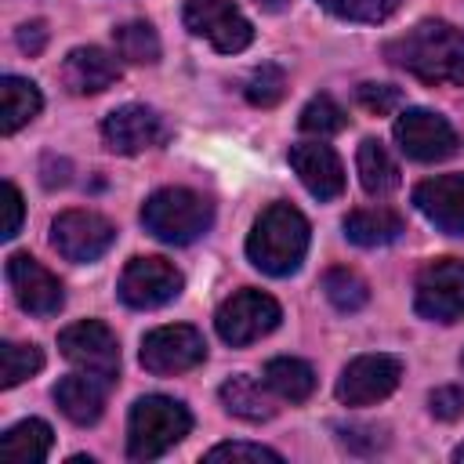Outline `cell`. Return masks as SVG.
<instances>
[{
  "label": "cell",
  "instance_id": "1",
  "mask_svg": "<svg viewBox=\"0 0 464 464\" xmlns=\"http://www.w3.org/2000/svg\"><path fill=\"white\" fill-rule=\"evenodd\" d=\"M384 58L424 83L464 87V33L450 22H417L413 29L384 44Z\"/></svg>",
  "mask_w": 464,
  "mask_h": 464
},
{
  "label": "cell",
  "instance_id": "2",
  "mask_svg": "<svg viewBox=\"0 0 464 464\" xmlns=\"http://www.w3.org/2000/svg\"><path fill=\"white\" fill-rule=\"evenodd\" d=\"M308 254V221L290 203H272L261 210L246 236V257L265 276H290Z\"/></svg>",
  "mask_w": 464,
  "mask_h": 464
},
{
  "label": "cell",
  "instance_id": "3",
  "mask_svg": "<svg viewBox=\"0 0 464 464\" xmlns=\"http://www.w3.org/2000/svg\"><path fill=\"white\" fill-rule=\"evenodd\" d=\"M192 431V413L170 395H141L127 417V457L156 460Z\"/></svg>",
  "mask_w": 464,
  "mask_h": 464
},
{
  "label": "cell",
  "instance_id": "4",
  "mask_svg": "<svg viewBox=\"0 0 464 464\" xmlns=\"http://www.w3.org/2000/svg\"><path fill=\"white\" fill-rule=\"evenodd\" d=\"M141 225L149 236H156L160 243L170 246H185L196 243L203 232H210L214 225V207L207 196L192 192V188H160L141 203Z\"/></svg>",
  "mask_w": 464,
  "mask_h": 464
},
{
  "label": "cell",
  "instance_id": "5",
  "mask_svg": "<svg viewBox=\"0 0 464 464\" xmlns=\"http://www.w3.org/2000/svg\"><path fill=\"white\" fill-rule=\"evenodd\" d=\"M181 18L192 36L207 40L221 54H239L254 40V25L232 0H185Z\"/></svg>",
  "mask_w": 464,
  "mask_h": 464
},
{
  "label": "cell",
  "instance_id": "6",
  "mask_svg": "<svg viewBox=\"0 0 464 464\" xmlns=\"http://www.w3.org/2000/svg\"><path fill=\"white\" fill-rule=\"evenodd\" d=\"M279 319H283V312H279L276 297H268L261 290H239V294L221 301L214 326H218V337L225 344L243 348V344H254L265 334H272L279 326Z\"/></svg>",
  "mask_w": 464,
  "mask_h": 464
},
{
  "label": "cell",
  "instance_id": "7",
  "mask_svg": "<svg viewBox=\"0 0 464 464\" xmlns=\"http://www.w3.org/2000/svg\"><path fill=\"white\" fill-rule=\"evenodd\" d=\"M413 308L431 323H457L464 315V261L439 257L420 268L413 286Z\"/></svg>",
  "mask_w": 464,
  "mask_h": 464
},
{
  "label": "cell",
  "instance_id": "8",
  "mask_svg": "<svg viewBox=\"0 0 464 464\" xmlns=\"http://www.w3.org/2000/svg\"><path fill=\"white\" fill-rule=\"evenodd\" d=\"M58 348H62V355L76 366V370H83V373H94V377H102V381H116V373H120V341H116V334L105 326V323H98V319H80V323H72V326H65L62 334H58Z\"/></svg>",
  "mask_w": 464,
  "mask_h": 464
},
{
  "label": "cell",
  "instance_id": "9",
  "mask_svg": "<svg viewBox=\"0 0 464 464\" xmlns=\"http://www.w3.org/2000/svg\"><path fill=\"white\" fill-rule=\"evenodd\" d=\"M141 366L156 377H170V373H185L196 370L207 359V341L196 326H156L152 334L141 337V352H138Z\"/></svg>",
  "mask_w": 464,
  "mask_h": 464
},
{
  "label": "cell",
  "instance_id": "10",
  "mask_svg": "<svg viewBox=\"0 0 464 464\" xmlns=\"http://www.w3.org/2000/svg\"><path fill=\"white\" fill-rule=\"evenodd\" d=\"M112 243H116V225L94 210H65L51 221V246L72 265L98 261Z\"/></svg>",
  "mask_w": 464,
  "mask_h": 464
},
{
  "label": "cell",
  "instance_id": "11",
  "mask_svg": "<svg viewBox=\"0 0 464 464\" xmlns=\"http://www.w3.org/2000/svg\"><path fill=\"white\" fill-rule=\"evenodd\" d=\"M395 141L402 156L417 163H439L460 149V134L453 130V123L431 109H406L395 120Z\"/></svg>",
  "mask_w": 464,
  "mask_h": 464
},
{
  "label": "cell",
  "instance_id": "12",
  "mask_svg": "<svg viewBox=\"0 0 464 464\" xmlns=\"http://www.w3.org/2000/svg\"><path fill=\"white\" fill-rule=\"evenodd\" d=\"M185 279L167 257H134L120 276V301L127 308H160L181 294Z\"/></svg>",
  "mask_w": 464,
  "mask_h": 464
},
{
  "label": "cell",
  "instance_id": "13",
  "mask_svg": "<svg viewBox=\"0 0 464 464\" xmlns=\"http://www.w3.org/2000/svg\"><path fill=\"white\" fill-rule=\"evenodd\" d=\"M402 381V362L395 355H359L337 377V399L344 406H370L388 399Z\"/></svg>",
  "mask_w": 464,
  "mask_h": 464
},
{
  "label": "cell",
  "instance_id": "14",
  "mask_svg": "<svg viewBox=\"0 0 464 464\" xmlns=\"http://www.w3.org/2000/svg\"><path fill=\"white\" fill-rule=\"evenodd\" d=\"M7 283L14 290V301L22 312L29 315H58L65 304V290L58 283V276H51L36 257L29 254H11L7 257Z\"/></svg>",
  "mask_w": 464,
  "mask_h": 464
},
{
  "label": "cell",
  "instance_id": "15",
  "mask_svg": "<svg viewBox=\"0 0 464 464\" xmlns=\"http://www.w3.org/2000/svg\"><path fill=\"white\" fill-rule=\"evenodd\" d=\"M102 138H105L109 152L134 156V152H145V149L167 141V123L149 105H120L102 120Z\"/></svg>",
  "mask_w": 464,
  "mask_h": 464
},
{
  "label": "cell",
  "instance_id": "16",
  "mask_svg": "<svg viewBox=\"0 0 464 464\" xmlns=\"http://www.w3.org/2000/svg\"><path fill=\"white\" fill-rule=\"evenodd\" d=\"M413 207L446 236H464V174H439L413 188Z\"/></svg>",
  "mask_w": 464,
  "mask_h": 464
},
{
  "label": "cell",
  "instance_id": "17",
  "mask_svg": "<svg viewBox=\"0 0 464 464\" xmlns=\"http://www.w3.org/2000/svg\"><path fill=\"white\" fill-rule=\"evenodd\" d=\"M290 167L301 178V185L315 196V199H337L344 192V167L337 160V152L330 145L319 141H297L290 145Z\"/></svg>",
  "mask_w": 464,
  "mask_h": 464
},
{
  "label": "cell",
  "instance_id": "18",
  "mask_svg": "<svg viewBox=\"0 0 464 464\" xmlns=\"http://www.w3.org/2000/svg\"><path fill=\"white\" fill-rule=\"evenodd\" d=\"M120 80V62L105 47H72L62 62V83L69 94H102Z\"/></svg>",
  "mask_w": 464,
  "mask_h": 464
},
{
  "label": "cell",
  "instance_id": "19",
  "mask_svg": "<svg viewBox=\"0 0 464 464\" xmlns=\"http://www.w3.org/2000/svg\"><path fill=\"white\" fill-rule=\"evenodd\" d=\"M105 388H109V381L80 370L54 384V402L72 424H94L105 410Z\"/></svg>",
  "mask_w": 464,
  "mask_h": 464
},
{
  "label": "cell",
  "instance_id": "20",
  "mask_svg": "<svg viewBox=\"0 0 464 464\" xmlns=\"http://www.w3.org/2000/svg\"><path fill=\"white\" fill-rule=\"evenodd\" d=\"M268 392H272V388L261 384V381H254L250 373H236V377H228V381L221 384V406H225L232 417L257 424V420L276 417V402H272Z\"/></svg>",
  "mask_w": 464,
  "mask_h": 464
},
{
  "label": "cell",
  "instance_id": "21",
  "mask_svg": "<svg viewBox=\"0 0 464 464\" xmlns=\"http://www.w3.org/2000/svg\"><path fill=\"white\" fill-rule=\"evenodd\" d=\"M402 232H406V225L392 207H359L344 218V236L355 246H388Z\"/></svg>",
  "mask_w": 464,
  "mask_h": 464
},
{
  "label": "cell",
  "instance_id": "22",
  "mask_svg": "<svg viewBox=\"0 0 464 464\" xmlns=\"http://www.w3.org/2000/svg\"><path fill=\"white\" fill-rule=\"evenodd\" d=\"M355 170H359V181L366 188V196H392L402 181L399 174V163L392 160V152L377 141V138H366L359 141V152H355Z\"/></svg>",
  "mask_w": 464,
  "mask_h": 464
},
{
  "label": "cell",
  "instance_id": "23",
  "mask_svg": "<svg viewBox=\"0 0 464 464\" xmlns=\"http://www.w3.org/2000/svg\"><path fill=\"white\" fill-rule=\"evenodd\" d=\"M265 384L272 388L276 399L283 402H304L315 392V370L304 359L294 355H276L265 362Z\"/></svg>",
  "mask_w": 464,
  "mask_h": 464
},
{
  "label": "cell",
  "instance_id": "24",
  "mask_svg": "<svg viewBox=\"0 0 464 464\" xmlns=\"http://www.w3.org/2000/svg\"><path fill=\"white\" fill-rule=\"evenodd\" d=\"M44 98L33 80L25 76H4L0 80V134H14L40 112Z\"/></svg>",
  "mask_w": 464,
  "mask_h": 464
},
{
  "label": "cell",
  "instance_id": "25",
  "mask_svg": "<svg viewBox=\"0 0 464 464\" xmlns=\"http://www.w3.org/2000/svg\"><path fill=\"white\" fill-rule=\"evenodd\" d=\"M54 446V435H51V424L40 420V417H29V420H18L4 431L0 439V457L4 460H44Z\"/></svg>",
  "mask_w": 464,
  "mask_h": 464
},
{
  "label": "cell",
  "instance_id": "26",
  "mask_svg": "<svg viewBox=\"0 0 464 464\" xmlns=\"http://www.w3.org/2000/svg\"><path fill=\"white\" fill-rule=\"evenodd\" d=\"M116 54L134 65H156L160 62V36L149 22H123L112 29Z\"/></svg>",
  "mask_w": 464,
  "mask_h": 464
},
{
  "label": "cell",
  "instance_id": "27",
  "mask_svg": "<svg viewBox=\"0 0 464 464\" xmlns=\"http://www.w3.org/2000/svg\"><path fill=\"white\" fill-rule=\"evenodd\" d=\"M323 294L337 312H359L370 301V286L362 283V276H355L352 268H326L323 276Z\"/></svg>",
  "mask_w": 464,
  "mask_h": 464
},
{
  "label": "cell",
  "instance_id": "28",
  "mask_svg": "<svg viewBox=\"0 0 464 464\" xmlns=\"http://www.w3.org/2000/svg\"><path fill=\"white\" fill-rule=\"evenodd\" d=\"M40 366H44V352L36 344H22V341H4L0 344V384L4 388L22 384Z\"/></svg>",
  "mask_w": 464,
  "mask_h": 464
},
{
  "label": "cell",
  "instance_id": "29",
  "mask_svg": "<svg viewBox=\"0 0 464 464\" xmlns=\"http://www.w3.org/2000/svg\"><path fill=\"white\" fill-rule=\"evenodd\" d=\"M301 130L304 134H315V138H330V134H337V130H344V123H348V116H344V109L330 98V94H315L304 109H301Z\"/></svg>",
  "mask_w": 464,
  "mask_h": 464
},
{
  "label": "cell",
  "instance_id": "30",
  "mask_svg": "<svg viewBox=\"0 0 464 464\" xmlns=\"http://www.w3.org/2000/svg\"><path fill=\"white\" fill-rule=\"evenodd\" d=\"M243 94H246V102H250V105L272 109V105H279V102H283V94H286V72H283L279 65L265 62V65H257V69L250 72V80H246Z\"/></svg>",
  "mask_w": 464,
  "mask_h": 464
},
{
  "label": "cell",
  "instance_id": "31",
  "mask_svg": "<svg viewBox=\"0 0 464 464\" xmlns=\"http://www.w3.org/2000/svg\"><path fill=\"white\" fill-rule=\"evenodd\" d=\"M399 4L402 0H319V7H326L330 14L344 22H366V25L388 22L399 11Z\"/></svg>",
  "mask_w": 464,
  "mask_h": 464
},
{
  "label": "cell",
  "instance_id": "32",
  "mask_svg": "<svg viewBox=\"0 0 464 464\" xmlns=\"http://www.w3.org/2000/svg\"><path fill=\"white\" fill-rule=\"evenodd\" d=\"M337 442L344 450H352V453L370 457V453L388 446V428H381V424H341L337 428Z\"/></svg>",
  "mask_w": 464,
  "mask_h": 464
},
{
  "label": "cell",
  "instance_id": "33",
  "mask_svg": "<svg viewBox=\"0 0 464 464\" xmlns=\"http://www.w3.org/2000/svg\"><path fill=\"white\" fill-rule=\"evenodd\" d=\"M355 102L373 116H388V112H395L402 105V91L392 87V83H359L355 87Z\"/></svg>",
  "mask_w": 464,
  "mask_h": 464
},
{
  "label": "cell",
  "instance_id": "34",
  "mask_svg": "<svg viewBox=\"0 0 464 464\" xmlns=\"http://www.w3.org/2000/svg\"><path fill=\"white\" fill-rule=\"evenodd\" d=\"M207 460H272V464H279L283 457L257 442H221V446L207 450Z\"/></svg>",
  "mask_w": 464,
  "mask_h": 464
},
{
  "label": "cell",
  "instance_id": "35",
  "mask_svg": "<svg viewBox=\"0 0 464 464\" xmlns=\"http://www.w3.org/2000/svg\"><path fill=\"white\" fill-rule=\"evenodd\" d=\"M428 410H431V417H439V420H460V417H464V388H457V384L435 388V392L428 395Z\"/></svg>",
  "mask_w": 464,
  "mask_h": 464
},
{
  "label": "cell",
  "instance_id": "36",
  "mask_svg": "<svg viewBox=\"0 0 464 464\" xmlns=\"http://www.w3.org/2000/svg\"><path fill=\"white\" fill-rule=\"evenodd\" d=\"M22 214H25V207H22V192L14 188V181H4V228H0L4 239H14V236H18V228H22Z\"/></svg>",
  "mask_w": 464,
  "mask_h": 464
},
{
  "label": "cell",
  "instance_id": "37",
  "mask_svg": "<svg viewBox=\"0 0 464 464\" xmlns=\"http://www.w3.org/2000/svg\"><path fill=\"white\" fill-rule=\"evenodd\" d=\"M18 47H22L25 54H40V51L47 47V25H44V22H25V25H18Z\"/></svg>",
  "mask_w": 464,
  "mask_h": 464
},
{
  "label": "cell",
  "instance_id": "38",
  "mask_svg": "<svg viewBox=\"0 0 464 464\" xmlns=\"http://www.w3.org/2000/svg\"><path fill=\"white\" fill-rule=\"evenodd\" d=\"M65 181H69V163L47 156V160H44V185L54 188V185H65Z\"/></svg>",
  "mask_w": 464,
  "mask_h": 464
},
{
  "label": "cell",
  "instance_id": "39",
  "mask_svg": "<svg viewBox=\"0 0 464 464\" xmlns=\"http://www.w3.org/2000/svg\"><path fill=\"white\" fill-rule=\"evenodd\" d=\"M254 4H257L261 11H272V14H276V11H286L290 0H254Z\"/></svg>",
  "mask_w": 464,
  "mask_h": 464
},
{
  "label": "cell",
  "instance_id": "40",
  "mask_svg": "<svg viewBox=\"0 0 464 464\" xmlns=\"http://www.w3.org/2000/svg\"><path fill=\"white\" fill-rule=\"evenodd\" d=\"M453 460H457V464H464V442H460V446L453 450Z\"/></svg>",
  "mask_w": 464,
  "mask_h": 464
},
{
  "label": "cell",
  "instance_id": "41",
  "mask_svg": "<svg viewBox=\"0 0 464 464\" xmlns=\"http://www.w3.org/2000/svg\"><path fill=\"white\" fill-rule=\"evenodd\" d=\"M460 370H464V352H460Z\"/></svg>",
  "mask_w": 464,
  "mask_h": 464
}]
</instances>
